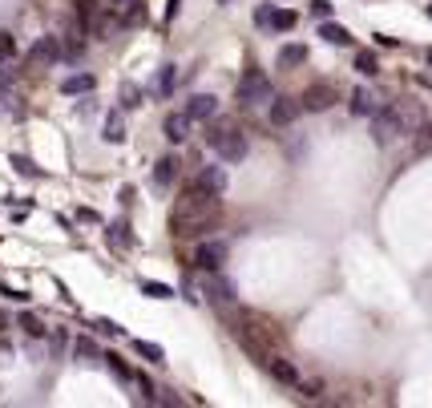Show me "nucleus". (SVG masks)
<instances>
[{"label": "nucleus", "mask_w": 432, "mask_h": 408, "mask_svg": "<svg viewBox=\"0 0 432 408\" xmlns=\"http://www.w3.org/2000/svg\"><path fill=\"white\" fill-rule=\"evenodd\" d=\"M214 219H218V194H210V190H202V186H190V190H182V194L174 198V211H170V231L174 235H202V231H210L214 226Z\"/></svg>", "instance_id": "1"}, {"label": "nucleus", "mask_w": 432, "mask_h": 408, "mask_svg": "<svg viewBox=\"0 0 432 408\" xmlns=\"http://www.w3.org/2000/svg\"><path fill=\"white\" fill-rule=\"evenodd\" d=\"M420 125V105L416 101H392V105H376V113H372V142L376 146H388V142H396V137L412 134Z\"/></svg>", "instance_id": "2"}, {"label": "nucleus", "mask_w": 432, "mask_h": 408, "mask_svg": "<svg viewBox=\"0 0 432 408\" xmlns=\"http://www.w3.org/2000/svg\"><path fill=\"white\" fill-rule=\"evenodd\" d=\"M206 146L218 154L223 162H243L247 158V134L231 122H214L206 130Z\"/></svg>", "instance_id": "3"}, {"label": "nucleus", "mask_w": 432, "mask_h": 408, "mask_svg": "<svg viewBox=\"0 0 432 408\" xmlns=\"http://www.w3.org/2000/svg\"><path fill=\"white\" fill-rule=\"evenodd\" d=\"M235 98H238V105H243V110H251V105H267V101L275 98V89H271V81H267L259 69H251V73L238 77Z\"/></svg>", "instance_id": "4"}, {"label": "nucleus", "mask_w": 432, "mask_h": 408, "mask_svg": "<svg viewBox=\"0 0 432 408\" xmlns=\"http://www.w3.org/2000/svg\"><path fill=\"white\" fill-rule=\"evenodd\" d=\"M226 243L223 239H202L194 247V267L198 271H223V263H226Z\"/></svg>", "instance_id": "5"}, {"label": "nucleus", "mask_w": 432, "mask_h": 408, "mask_svg": "<svg viewBox=\"0 0 432 408\" xmlns=\"http://www.w3.org/2000/svg\"><path fill=\"white\" fill-rule=\"evenodd\" d=\"M335 101H339V93H335L332 85H311L303 98H299V105H303V113H323L332 110Z\"/></svg>", "instance_id": "6"}, {"label": "nucleus", "mask_w": 432, "mask_h": 408, "mask_svg": "<svg viewBox=\"0 0 432 408\" xmlns=\"http://www.w3.org/2000/svg\"><path fill=\"white\" fill-rule=\"evenodd\" d=\"M299 113H303L299 98H271V125H275V130H287V125H295Z\"/></svg>", "instance_id": "7"}, {"label": "nucleus", "mask_w": 432, "mask_h": 408, "mask_svg": "<svg viewBox=\"0 0 432 408\" xmlns=\"http://www.w3.org/2000/svg\"><path fill=\"white\" fill-rule=\"evenodd\" d=\"M194 182L202 186V190H210V194L223 198V194H226V186H231V174H226V166H202Z\"/></svg>", "instance_id": "8"}, {"label": "nucleus", "mask_w": 432, "mask_h": 408, "mask_svg": "<svg viewBox=\"0 0 432 408\" xmlns=\"http://www.w3.org/2000/svg\"><path fill=\"white\" fill-rule=\"evenodd\" d=\"M182 113L190 117V122H210V117L218 113V98H214V93H194V98L186 101Z\"/></svg>", "instance_id": "9"}, {"label": "nucleus", "mask_w": 432, "mask_h": 408, "mask_svg": "<svg viewBox=\"0 0 432 408\" xmlns=\"http://www.w3.org/2000/svg\"><path fill=\"white\" fill-rule=\"evenodd\" d=\"M206 295L214 299V303H235V283L223 279L218 271H206Z\"/></svg>", "instance_id": "10"}, {"label": "nucleus", "mask_w": 432, "mask_h": 408, "mask_svg": "<svg viewBox=\"0 0 432 408\" xmlns=\"http://www.w3.org/2000/svg\"><path fill=\"white\" fill-rule=\"evenodd\" d=\"M347 110L356 113V117H372V113H376V93H372V89H352Z\"/></svg>", "instance_id": "11"}, {"label": "nucleus", "mask_w": 432, "mask_h": 408, "mask_svg": "<svg viewBox=\"0 0 432 408\" xmlns=\"http://www.w3.org/2000/svg\"><path fill=\"white\" fill-rule=\"evenodd\" d=\"M190 117H186V113H170V117H166V122H162V130H166V137H170V142H186V137H190Z\"/></svg>", "instance_id": "12"}, {"label": "nucleus", "mask_w": 432, "mask_h": 408, "mask_svg": "<svg viewBox=\"0 0 432 408\" xmlns=\"http://www.w3.org/2000/svg\"><path fill=\"white\" fill-rule=\"evenodd\" d=\"M174 178H178V158H158L154 162V186H158V190L174 186Z\"/></svg>", "instance_id": "13"}, {"label": "nucleus", "mask_w": 432, "mask_h": 408, "mask_svg": "<svg viewBox=\"0 0 432 408\" xmlns=\"http://www.w3.org/2000/svg\"><path fill=\"white\" fill-rule=\"evenodd\" d=\"M33 61H61V37H41L33 45Z\"/></svg>", "instance_id": "14"}, {"label": "nucleus", "mask_w": 432, "mask_h": 408, "mask_svg": "<svg viewBox=\"0 0 432 408\" xmlns=\"http://www.w3.org/2000/svg\"><path fill=\"white\" fill-rule=\"evenodd\" d=\"M307 65V45H283L279 49V69H299Z\"/></svg>", "instance_id": "15"}, {"label": "nucleus", "mask_w": 432, "mask_h": 408, "mask_svg": "<svg viewBox=\"0 0 432 408\" xmlns=\"http://www.w3.org/2000/svg\"><path fill=\"white\" fill-rule=\"evenodd\" d=\"M267 368H271V376L279 384H299V372H295V364H291V360L275 356V360H267Z\"/></svg>", "instance_id": "16"}, {"label": "nucleus", "mask_w": 432, "mask_h": 408, "mask_svg": "<svg viewBox=\"0 0 432 408\" xmlns=\"http://www.w3.org/2000/svg\"><path fill=\"white\" fill-rule=\"evenodd\" d=\"M320 37L327 45H352V33L344 25H335V21H320Z\"/></svg>", "instance_id": "17"}, {"label": "nucleus", "mask_w": 432, "mask_h": 408, "mask_svg": "<svg viewBox=\"0 0 432 408\" xmlns=\"http://www.w3.org/2000/svg\"><path fill=\"white\" fill-rule=\"evenodd\" d=\"M93 85H98V81H93V73H73V77H65V81H61V93H69V98H73V93H89Z\"/></svg>", "instance_id": "18"}, {"label": "nucleus", "mask_w": 432, "mask_h": 408, "mask_svg": "<svg viewBox=\"0 0 432 408\" xmlns=\"http://www.w3.org/2000/svg\"><path fill=\"white\" fill-rule=\"evenodd\" d=\"M299 16L291 13V9H271V21H267V28H275V33H287V28H295Z\"/></svg>", "instance_id": "19"}, {"label": "nucleus", "mask_w": 432, "mask_h": 408, "mask_svg": "<svg viewBox=\"0 0 432 408\" xmlns=\"http://www.w3.org/2000/svg\"><path fill=\"white\" fill-rule=\"evenodd\" d=\"M134 352H137V356H146L149 364H166V352H162V344H149V340H134Z\"/></svg>", "instance_id": "20"}, {"label": "nucleus", "mask_w": 432, "mask_h": 408, "mask_svg": "<svg viewBox=\"0 0 432 408\" xmlns=\"http://www.w3.org/2000/svg\"><path fill=\"white\" fill-rule=\"evenodd\" d=\"M105 142H113V146H117V142H125V122H122V113H110V117H105Z\"/></svg>", "instance_id": "21"}, {"label": "nucleus", "mask_w": 432, "mask_h": 408, "mask_svg": "<svg viewBox=\"0 0 432 408\" xmlns=\"http://www.w3.org/2000/svg\"><path fill=\"white\" fill-rule=\"evenodd\" d=\"M356 69H359L364 77L380 73V65H376V53H372V49H359V53H356Z\"/></svg>", "instance_id": "22"}, {"label": "nucleus", "mask_w": 432, "mask_h": 408, "mask_svg": "<svg viewBox=\"0 0 432 408\" xmlns=\"http://www.w3.org/2000/svg\"><path fill=\"white\" fill-rule=\"evenodd\" d=\"M73 356L77 360H101V352H98V344H93V340H85V335H81V340H73Z\"/></svg>", "instance_id": "23"}, {"label": "nucleus", "mask_w": 432, "mask_h": 408, "mask_svg": "<svg viewBox=\"0 0 432 408\" xmlns=\"http://www.w3.org/2000/svg\"><path fill=\"white\" fill-rule=\"evenodd\" d=\"M16 37L13 33H0V65H9V61H16Z\"/></svg>", "instance_id": "24"}, {"label": "nucleus", "mask_w": 432, "mask_h": 408, "mask_svg": "<svg viewBox=\"0 0 432 408\" xmlns=\"http://www.w3.org/2000/svg\"><path fill=\"white\" fill-rule=\"evenodd\" d=\"M110 243H113V247H134V235H130V226H125V223H113V226H110Z\"/></svg>", "instance_id": "25"}, {"label": "nucleus", "mask_w": 432, "mask_h": 408, "mask_svg": "<svg viewBox=\"0 0 432 408\" xmlns=\"http://www.w3.org/2000/svg\"><path fill=\"white\" fill-rule=\"evenodd\" d=\"M101 360L110 364V372H113V376H117L122 384H130V380H134V372H130V368L122 364V356H113V352H110V356H101Z\"/></svg>", "instance_id": "26"}, {"label": "nucleus", "mask_w": 432, "mask_h": 408, "mask_svg": "<svg viewBox=\"0 0 432 408\" xmlns=\"http://www.w3.org/2000/svg\"><path fill=\"white\" fill-rule=\"evenodd\" d=\"M174 81H178V73H174V65H162V73H158V93H162V98H170Z\"/></svg>", "instance_id": "27"}, {"label": "nucleus", "mask_w": 432, "mask_h": 408, "mask_svg": "<svg viewBox=\"0 0 432 408\" xmlns=\"http://www.w3.org/2000/svg\"><path fill=\"white\" fill-rule=\"evenodd\" d=\"M134 105H142V89H137L134 81H125L122 85V110H134Z\"/></svg>", "instance_id": "28"}, {"label": "nucleus", "mask_w": 432, "mask_h": 408, "mask_svg": "<svg viewBox=\"0 0 432 408\" xmlns=\"http://www.w3.org/2000/svg\"><path fill=\"white\" fill-rule=\"evenodd\" d=\"M142 291H146L149 299H174V287H166V283H142Z\"/></svg>", "instance_id": "29"}, {"label": "nucleus", "mask_w": 432, "mask_h": 408, "mask_svg": "<svg viewBox=\"0 0 432 408\" xmlns=\"http://www.w3.org/2000/svg\"><path fill=\"white\" fill-rule=\"evenodd\" d=\"M13 166H16V174H21V178H41V170H37V166H33V162L25 158V154H16V158H13Z\"/></svg>", "instance_id": "30"}, {"label": "nucleus", "mask_w": 432, "mask_h": 408, "mask_svg": "<svg viewBox=\"0 0 432 408\" xmlns=\"http://www.w3.org/2000/svg\"><path fill=\"white\" fill-rule=\"evenodd\" d=\"M311 16L315 21H332V0H311Z\"/></svg>", "instance_id": "31"}, {"label": "nucleus", "mask_w": 432, "mask_h": 408, "mask_svg": "<svg viewBox=\"0 0 432 408\" xmlns=\"http://www.w3.org/2000/svg\"><path fill=\"white\" fill-rule=\"evenodd\" d=\"M21 328H25L28 335H45V328H41V320H37V315H28V311H25V315H21Z\"/></svg>", "instance_id": "32"}, {"label": "nucleus", "mask_w": 432, "mask_h": 408, "mask_svg": "<svg viewBox=\"0 0 432 408\" xmlns=\"http://www.w3.org/2000/svg\"><path fill=\"white\" fill-rule=\"evenodd\" d=\"M416 150H420V154H428V150H432V122L424 125V130H420V142H416Z\"/></svg>", "instance_id": "33"}, {"label": "nucleus", "mask_w": 432, "mask_h": 408, "mask_svg": "<svg viewBox=\"0 0 432 408\" xmlns=\"http://www.w3.org/2000/svg\"><path fill=\"white\" fill-rule=\"evenodd\" d=\"M93 328H98L101 335H122V328H117L113 320H93Z\"/></svg>", "instance_id": "34"}, {"label": "nucleus", "mask_w": 432, "mask_h": 408, "mask_svg": "<svg viewBox=\"0 0 432 408\" xmlns=\"http://www.w3.org/2000/svg\"><path fill=\"white\" fill-rule=\"evenodd\" d=\"M267 21H271V4H259V9H255V25L267 28Z\"/></svg>", "instance_id": "35"}, {"label": "nucleus", "mask_w": 432, "mask_h": 408, "mask_svg": "<svg viewBox=\"0 0 432 408\" xmlns=\"http://www.w3.org/2000/svg\"><path fill=\"white\" fill-rule=\"evenodd\" d=\"M113 9H130V4H137V0H110Z\"/></svg>", "instance_id": "36"}, {"label": "nucleus", "mask_w": 432, "mask_h": 408, "mask_svg": "<svg viewBox=\"0 0 432 408\" xmlns=\"http://www.w3.org/2000/svg\"><path fill=\"white\" fill-rule=\"evenodd\" d=\"M218 4H231V0H218Z\"/></svg>", "instance_id": "37"}, {"label": "nucleus", "mask_w": 432, "mask_h": 408, "mask_svg": "<svg viewBox=\"0 0 432 408\" xmlns=\"http://www.w3.org/2000/svg\"><path fill=\"white\" fill-rule=\"evenodd\" d=\"M428 61H432V49H428Z\"/></svg>", "instance_id": "38"}, {"label": "nucleus", "mask_w": 432, "mask_h": 408, "mask_svg": "<svg viewBox=\"0 0 432 408\" xmlns=\"http://www.w3.org/2000/svg\"><path fill=\"white\" fill-rule=\"evenodd\" d=\"M428 16H432V9H428Z\"/></svg>", "instance_id": "39"}]
</instances>
